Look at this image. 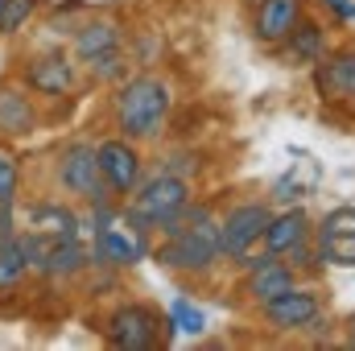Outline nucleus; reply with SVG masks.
<instances>
[{
	"label": "nucleus",
	"instance_id": "obj_1",
	"mask_svg": "<svg viewBox=\"0 0 355 351\" xmlns=\"http://www.w3.org/2000/svg\"><path fill=\"white\" fill-rule=\"evenodd\" d=\"M162 244H157V261L166 268H182V273H202L215 261H223L219 248V219L211 215V207L186 203L178 215L162 223Z\"/></svg>",
	"mask_w": 355,
	"mask_h": 351
},
{
	"label": "nucleus",
	"instance_id": "obj_2",
	"mask_svg": "<svg viewBox=\"0 0 355 351\" xmlns=\"http://www.w3.org/2000/svg\"><path fill=\"white\" fill-rule=\"evenodd\" d=\"M170 108H174V91L162 75H128L116 83L112 95V116H116V128L120 137L128 141H153L162 137L166 120H170Z\"/></svg>",
	"mask_w": 355,
	"mask_h": 351
},
{
	"label": "nucleus",
	"instance_id": "obj_3",
	"mask_svg": "<svg viewBox=\"0 0 355 351\" xmlns=\"http://www.w3.org/2000/svg\"><path fill=\"white\" fill-rule=\"evenodd\" d=\"M186 203H190V182L182 174L157 170V174L141 178V182L132 186V194L124 198L120 219H124V228H132V232L149 244L153 232H162V223H166L170 215H178Z\"/></svg>",
	"mask_w": 355,
	"mask_h": 351
},
{
	"label": "nucleus",
	"instance_id": "obj_4",
	"mask_svg": "<svg viewBox=\"0 0 355 351\" xmlns=\"http://www.w3.org/2000/svg\"><path fill=\"white\" fill-rule=\"evenodd\" d=\"M54 182H58L62 194H71V198H79V203H87V207H95V203H120V198H112V190H107L103 178H99L95 141H87V137H75V141H67V145L58 149Z\"/></svg>",
	"mask_w": 355,
	"mask_h": 351
},
{
	"label": "nucleus",
	"instance_id": "obj_5",
	"mask_svg": "<svg viewBox=\"0 0 355 351\" xmlns=\"http://www.w3.org/2000/svg\"><path fill=\"white\" fill-rule=\"evenodd\" d=\"M95 166H99L103 186L112 190V198H128L132 186L145 178V162L137 153V141H128V137H103L95 145Z\"/></svg>",
	"mask_w": 355,
	"mask_h": 351
},
{
	"label": "nucleus",
	"instance_id": "obj_6",
	"mask_svg": "<svg viewBox=\"0 0 355 351\" xmlns=\"http://www.w3.org/2000/svg\"><path fill=\"white\" fill-rule=\"evenodd\" d=\"M21 83L33 91V95H42V99H62V95H71V91L79 87V67L71 62L67 50L54 46V50L33 54L21 67Z\"/></svg>",
	"mask_w": 355,
	"mask_h": 351
},
{
	"label": "nucleus",
	"instance_id": "obj_7",
	"mask_svg": "<svg viewBox=\"0 0 355 351\" xmlns=\"http://www.w3.org/2000/svg\"><path fill=\"white\" fill-rule=\"evenodd\" d=\"M268 219H272V211H268L265 203H240V207H232V211L219 219V248H223V261L252 257V244H261Z\"/></svg>",
	"mask_w": 355,
	"mask_h": 351
},
{
	"label": "nucleus",
	"instance_id": "obj_8",
	"mask_svg": "<svg viewBox=\"0 0 355 351\" xmlns=\"http://www.w3.org/2000/svg\"><path fill=\"white\" fill-rule=\"evenodd\" d=\"M162 339V318L153 306L145 302H124L112 310L107 318V343L112 348H124V351H149L157 348Z\"/></svg>",
	"mask_w": 355,
	"mask_h": 351
},
{
	"label": "nucleus",
	"instance_id": "obj_9",
	"mask_svg": "<svg viewBox=\"0 0 355 351\" xmlns=\"http://www.w3.org/2000/svg\"><path fill=\"white\" fill-rule=\"evenodd\" d=\"M149 257V244L120 223H107L99 232H91V264H107V268H128V264H141Z\"/></svg>",
	"mask_w": 355,
	"mask_h": 351
},
{
	"label": "nucleus",
	"instance_id": "obj_10",
	"mask_svg": "<svg viewBox=\"0 0 355 351\" xmlns=\"http://www.w3.org/2000/svg\"><path fill=\"white\" fill-rule=\"evenodd\" d=\"M37 124H42V112L33 103V91L21 79L17 83H0V141L29 137Z\"/></svg>",
	"mask_w": 355,
	"mask_h": 351
},
{
	"label": "nucleus",
	"instance_id": "obj_11",
	"mask_svg": "<svg viewBox=\"0 0 355 351\" xmlns=\"http://www.w3.org/2000/svg\"><path fill=\"white\" fill-rule=\"evenodd\" d=\"M25 228L50 236V240H71V236H83V219L75 215L71 203L62 198H33L25 207Z\"/></svg>",
	"mask_w": 355,
	"mask_h": 351
},
{
	"label": "nucleus",
	"instance_id": "obj_12",
	"mask_svg": "<svg viewBox=\"0 0 355 351\" xmlns=\"http://www.w3.org/2000/svg\"><path fill=\"white\" fill-rule=\"evenodd\" d=\"M261 310H265L268 327H277V331H302V327H310L318 318V298L302 293V289H285V293L261 302Z\"/></svg>",
	"mask_w": 355,
	"mask_h": 351
},
{
	"label": "nucleus",
	"instance_id": "obj_13",
	"mask_svg": "<svg viewBox=\"0 0 355 351\" xmlns=\"http://www.w3.org/2000/svg\"><path fill=\"white\" fill-rule=\"evenodd\" d=\"M240 264L248 268V298H257V302H268V298H277V293H285V289H293V268L289 264H281L272 252L265 257H240Z\"/></svg>",
	"mask_w": 355,
	"mask_h": 351
},
{
	"label": "nucleus",
	"instance_id": "obj_14",
	"mask_svg": "<svg viewBox=\"0 0 355 351\" xmlns=\"http://www.w3.org/2000/svg\"><path fill=\"white\" fill-rule=\"evenodd\" d=\"M310 240V215L306 211H281V215H272L265 228V236H261V244H265V252L272 257H289L297 244H306Z\"/></svg>",
	"mask_w": 355,
	"mask_h": 351
},
{
	"label": "nucleus",
	"instance_id": "obj_15",
	"mask_svg": "<svg viewBox=\"0 0 355 351\" xmlns=\"http://www.w3.org/2000/svg\"><path fill=\"white\" fill-rule=\"evenodd\" d=\"M297 21H302V0H257V37L265 46H281Z\"/></svg>",
	"mask_w": 355,
	"mask_h": 351
},
{
	"label": "nucleus",
	"instance_id": "obj_16",
	"mask_svg": "<svg viewBox=\"0 0 355 351\" xmlns=\"http://www.w3.org/2000/svg\"><path fill=\"white\" fill-rule=\"evenodd\" d=\"M124 42V29L112 21V17H87V21H79L75 25V33H71V58H91V54H99V50H112V46H120Z\"/></svg>",
	"mask_w": 355,
	"mask_h": 351
},
{
	"label": "nucleus",
	"instance_id": "obj_17",
	"mask_svg": "<svg viewBox=\"0 0 355 351\" xmlns=\"http://www.w3.org/2000/svg\"><path fill=\"white\" fill-rule=\"evenodd\" d=\"M91 268V248L83 244V236H71V240H54L50 244V261H46V273L50 281H71L79 273Z\"/></svg>",
	"mask_w": 355,
	"mask_h": 351
},
{
	"label": "nucleus",
	"instance_id": "obj_18",
	"mask_svg": "<svg viewBox=\"0 0 355 351\" xmlns=\"http://www.w3.org/2000/svg\"><path fill=\"white\" fill-rule=\"evenodd\" d=\"M281 46H285V58H289L293 67H314V62H322V29H318L314 21H297Z\"/></svg>",
	"mask_w": 355,
	"mask_h": 351
},
{
	"label": "nucleus",
	"instance_id": "obj_19",
	"mask_svg": "<svg viewBox=\"0 0 355 351\" xmlns=\"http://www.w3.org/2000/svg\"><path fill=\"white\" fill-rule=\"evenodd\" d=\"M318 178H322V166H318V162H293V166H289V174L272 186V198H277V203L306 198V194L318 186Z\"/></svg>",
	"mask_w": 355,
	"mask_h": 351
},
{
	"label": "nucleus",
	"instance_id": "obj_20",
	"mask_svg": "<svg viewBox=\"0 0 355 351\" xmlns=\"http://www.w3.org/2000/svg\"><path fill=\"white\" fill-rule=\"evenodd\" d=\"M17 232H21V228H17ZM17 232L0 244V293L17 289V285L29 277V261H25V248H21V236H17Z\"/></svg>",
	"mask_w": 355,
	"mask_h": 351
},
{
	"label": "nucleus",
	"instance_id": "obj_21",
	"mask_svg": "<svg viewBox=\"0 0 355 351\" xmlns=\"http://www.w3.org/2000/svg\"><path fill=\"white\" fill-rule=\"evenodd\" d=\"M318 87L327 95H355V54H339L318 67Z\"/></svg>",
	"mask_w": 355,
	"mask_h": 351
},
{
	"label": "nucleus",
	"instance_id": "obj_22",
	"mask_svg": "<svg viewBox=\"0 0 355 351\" xmlns=\"http://www.w3.org/2000/svg\"><path fill=\"white\" fill-rule=\"evenodd\" d=\"M166 327H170L174 335L194 339V335H202V331H207V310H202V306H194L186 293H178L174 302H170V318H166Z\"/></svg>",
	"mask_w": 355,
	"mask_h": 351
},
{
	"label": "nucleus",
	"instance_id": "obj_23",
	"mask_svg": "<svg viewBox=\"0 0 355 351\" xmlns=\"http://www.w3.org/2000/svg\"><path fill=\"white\" fill-rule=\"evenodd\" d=\"M83 71H87L95 83H120V79H128V54L120 46L99 50V54L83 58Z\"/></svg>",
	"mask_w": 355,
	"mask_h": 351
},
{
	"label": "nucleus",
	"instance_id": "obj_24",
	"mask_svg": "<svg viewBox=\"0 0 355 351\" xmlns=\"http://www.w3.org/2000/svg\"><path fill=\"white\" fill-rule=\"evenodd\" d=\"M0 203L4 207L21 203V162H17V153L4 141H0Z\"/></svg>",
	"mask_w": 355,
	"mask_h": 351
},
{
	"label": "nucleus",
	"instance_id": "obj_25",
	"mask_svg": "<svg viewBox=\"0 0 355 351\" xmlns=\"http://www.w3.org/2000/svg\"><path fill=\"white\" fill-rule=\"evenodd\" d=\"M33 12H37V0H4V8H0V37H17L21 29H29Z\"/></svg>",
	"mask_w": 355,
	"mask_h": 351
},
{
	"label": "nucleus",
	"instance_id": "obj_26",
	"mask_svg": "<svg viewBox=\"0 0 355 351\" xmlns=\"http://www.w3.org/2000/svg\"><path fill=\"white\" fill-rule=\"evenodd\" d=\"M322 240H355V207H339L322 219Z\"/></svg>",
	"mask_w": 355,
	"mask_h": 351
},
{
	"label": "nucleus",
	"instance_id": "obj_27",
	"mask_svg": "<svg viewBox=\"0 0 355 351\" xmlns=\"http://www.w3.org/2000/svg\"><path fill=\"white\" fill-rule=\"evenodd\" d=\"M12 232H17V207H4V203H0V244H4Z\"/></svg>",
	"mask_w": 355,
	"mask_h": 351
},
{
	"label": "nucleus",
	"instance_id": "obj_28",
	"mask_svg": "<svg viewBox=\"0 0 355 351\" xmlns=\"http://www.w3.org/2000/svg\"><path fill=\"white\" fill-rule=\"evenodd\" d=\"M327 4H331L343 21H355V4H347V0H327Z\"/></svg>",
	"mask_w": 355,
	"mask_h": 351
},
{
	"label": "nucleus",
	"instance_id": "obj_29",
	"mask_svg": "<svg viewBox=\"0 0 355 351\" xmlns=\"http://www.w3.org/2000/svg\"><path fill=\"white\" fill-rule=\"evenodd\" d=\"M248 4H257V0H248Z\"/></svg>",
	"mask_w": 355,
	"mask_h": 351
},
{
	"label": "nucleus",
	"instance_id": "obj_30",
	"mask_svg": "<svg viewBox=\"0 0 355 351\" xmlns=\"http://www.w3.org/2000/svg\"><path fill=\"white\" fill-rule=\"evenodd\" d=\"M0 8H4V0H0Z\"/></svg>",
	"mask_w": 355,
	"mask_h": 351
},
{
	"label": "nucleus",
	"instance_id": "obj_31",
	"mask_svg": "<svg viewBox=\"0 0 355 351\" xmlns=\"http://www.w3.org/2000/svg\"><path fill=\"white\" fill-rule=\"evenodd\" d=\"M352 343H355V339H352Z\"/></svg>",
	"mask_w": 355,
	"mask_h": 351
}]
</instances>
